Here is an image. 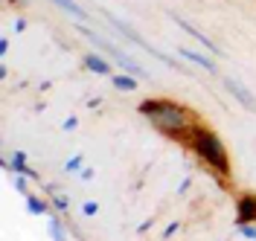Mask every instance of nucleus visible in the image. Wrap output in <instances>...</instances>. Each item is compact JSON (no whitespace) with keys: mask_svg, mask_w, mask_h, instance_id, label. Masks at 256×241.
Here are the masks:
<instances>
[{"mask_svg":"<svg viewBox=\"0 0 256 241\" xmlns=\"http://www.w3.org/2000/svg\"><path fill=\"white\" fill-rule=\"evenodd\" d=\"M140 111L146 116H152L154 119V125H160V131H166V134H178V131L186 128V111H180L178 105L172 102H163V99H152V102H143L140 105Z\"/></svg>","mask_w":256,"mask_h":241,"instance_id":"nucleus-1","label":"nucleus"},{"mask_svg":"<svg viewBox=\"0 0 256 241\" xmlns=\"http://www.w3.org/2000/svg\"><path fill=\"white\" fill-rule=\"evenodd\" d=\"M192 137H195L192 143H195L198 157H201V160H207L216 172L227 175V172H230V163H227V151H224L222 140H218L216 134H210V131H195Z\"/></svg>","mask_w":256,"mask_h":241,"instance_id":"nucleus-2","label":"nucleus"},{"mask_svg":"<svg viewBox=\"0 0 256 241\" xmlns=\"http://www.w3.org/2000/svg\"><path fill=\"white\" fill-rule=\"evenodd\" d=\"M242 221H256V198H242L239 201V224Z\"/></svg>","mask_w":256,"mask_h":241,"instance_id":"nucleus-3","label":"nucleus"},{"mask_svg":"<svg viewBox=\"0 0 256 241\" xmlns=\"http://www.w3.org/2000/svg\"><path fill=\"white\" fill-rule=\"evenodd\" d=\"M224 84H227V87H230V90H233V96L239 99V102H242V105H244V108H254V99L248 96V90H244V87H242L239 81L227 79V81H224Z\"/></svg>","mask_w":256,"mask_h":241,"instance_id":"nucleus-4","label":"nucleus"},{"mask_svg":"<svg viewBox=\"0 0 256 241\" xmlns=\"http://www.w3.org/2000/svg\"><path fill=\"white\" fill-rule=\"evenodd\" d=\"M180 55H184V58H190V61H195L198 67H207V70H216V67H212V61H210L207 55H198V52H192V49H184V47H180Z\"/></svg>","mask_w":256,"mask_h":241,"instance_id":"nucleus-5","label":"nucleus"},{"mask_svg":"<svg viewBox=\"0 0 256 241\" xmlns=\"http://www.w3.org/2000/svg\"><path fill=\"white\" fill-rule=\"evenodd\" d=\"M84 64H88V70H94V73H102V76H105V73H111V67L105 64L99 55H88V58H84Z\"/></svg>","mask_w":256,"mask_h":241,"instance_id":"nucleus-6","label":"nucleus"},{"mask_svg":"<svg viewBox=\"0 0 256 241\" xmlns=\"http://www.w3.org/2000/svg\"><path fill=\"white\" fill-rule=\"evenodd\" d=\"M12 169H15V172H24L26 177H35V172H32L30 166H26V157H24V151H18L15 157H12Z\"/></svg>","mask_w":256,"mask_h":241,"instance_id":"nucleus-7","label":"nucleus"},{"mask_svg":"<svg viewBox=\"0 0 256 241\" xmlns=\"http://www.w3.org/2000/svg\"><path fill=\"white\" fill-rule=\"evenodd\" d=\"M56 6H62V9H67L70 15H76V17H84V9H82L76 0H52Z\"/></svg>","mask_w":256,"mask_h":241,"instance_id":"nucleus-8","label":"nucleus"},{"mask_svg":"<svg viewBox=\"0 0 256 241\" xmlns=\"http://www.w3.org/2000/svg\"><path fill=\"white\" fill-rule=\"evenodd\" d=\"M26 207H30V212L32 215H44V212H47V204H44V201H41V198H32V195H26Z\"/></svg>","mask_w":256,"mask_h":241,"instance_id":"nucleus-9","label":"nucleus"},{"mask_svg":"<svg viewBox=\"0 0 256 241\" xmlns=\"http://www.w3.org/2000/svg\"><path fill=\"white\" fill-rule=\"evenodd\" d=\"M114 87H120V90H137V79H128V76H114Z\"/></svg>","mask_w":256,"mask_h":241,"instance_id":"nucleus-10","label":"nucleus"},{"mask_svg":"<svg viewBox=\"0 0 256 241\" xmlns=\"http://www.w3.org/2000/svg\"><path fill=\"white\" fill-rule=\"evenodd\" d=\"M239 236L256 241V224H250V221H242V224H239Z\"/></svg>","mask_w":256,"mask_h":241,"instance_id":"nucleus-11","label":"nucleus"},{"mask_svg":"<svg viewBox=\"0 0 256 241\" xmlns=\"http://www.w3.org/2000/svg\"><path fill=\"white\" fill-rule=\"evenodd\" d=\"M50 233H52V241H64V236H62V224H58V221H50Z\"/></svg>","mask_w":256,"mask_h":241,"instance_id":"nucleus-12","label":"nucleus"},{"mask_svg":"<svg viewBox=\"0 0 256 241\" xmlns=\"http://www.w3.org/2000/svg\"><path fill=\"white\" fill-rule=\"evenodd\" d=\"M64 169H67V172H79V169H82V157H70Z\"/></svg>","mask_w":256,"mask_h":241,"instance_id":"nucleus-13","label":"nucleus"},{"mask_svg":"<svg viewBox=\"0 0 256 241\" xmlns=\"http://www.w3.org/2000/svg\"><path fill=\"white\" fill-rule=\"evenodd\" d=\"M52 204H56V207H58V209H62V212H64V209H67V198H64V195H58V192H56V195H52Z\"/></svg>","mask_w":256,"mask_h":241,"instance_id":"nucleus-14","label":"nucleus"},{"mask_svg":"<svg viewBox=\"0 0 256 241\" xmlns=\"http://www.w3.org/2000/svg\"><path fill=\"white\" fill-rule=\"evenodd\" d=\"M82 212H84V215H96V212H99V207H96L94 201H88V204L82 207Z\"/></svg>","mask_w":256,"mask_h":241,"instance_id":"nucleus-15","label":"nucleus"},{"mask_svg":"<svg viewBox=\"0 0 256 241\" xmlns=\"http://www.w3.org/2000/svg\"><path fill=\"white\" fill-rule=\"evenodd\" d=\"M18 192L26 195V180H24V177H18Z\"/></svg>","mask_w":256,"mask_h":241,"instance_id":"nucleus-16","label":"nucleus"}]
</instances>
